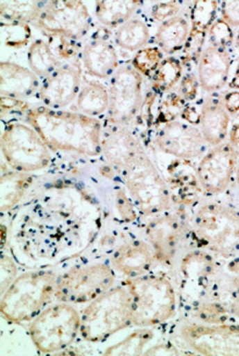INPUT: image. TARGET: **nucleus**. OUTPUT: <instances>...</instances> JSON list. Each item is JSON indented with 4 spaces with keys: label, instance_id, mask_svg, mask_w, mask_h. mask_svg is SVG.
I'll return each instance as SVG.
<instances>
[{
    "label": "nucleus",
    "instance_id": "nucleus-33",
    "mask_svg": "<svg viewBox=\"0 0 239 356\" xmlns=\"http://www.w3.org/2000/svg\"><path fill=\"white\" fill-rule=\"evenodd\" d=\"M218 8V1H194L190 11L192 29L208 33L216 20Z\"/></svg>",
    "mask_w": 239,
    "mask_h": 356
},
{
    "label": "nucleus",
    "instance_id": "nucleus-49",
    "mask_svg": "<svg viewBox=\"0 0 239 356\" xmlns=\"http://www.w3.org/2000/svg\"><path fill=\"white\" fill-rule=\"evenodd\" d=\"M235 43H236V48H237V50H238V51H239V29H238V32H237V34H236Z\"/></svg>",
    "mask_w": 239,
    "mask_h": 356
},
{
    "label": "nucleus",
    "instance_id": "nucleus-37",
    "mask_svg": "<svg viewBox=\"0 0 239 356\" xmlns=\"http://www.w3.org/2000/svg\"><path fill=\"white\" fill-rule=\"evenodd\" d=\"M18 277V267L11 257L1 254L0 262V286H1V295L8 290L13 281Z\"/></svg>",
    "mask_w": 239,
    "mask_h": 356
},
{
    "label": "nucleus",
    "instance_id": "nucleus-21",
    "mask_svg": "<svg viewBox=\"0 0 239 356\" xmlns=\"http://www.w3.org/2000/svg\"><path fill=\"white\" fill-rule=\"evenodd\" d=\"M231 115L226 112L221 98L208 95L202 100L200 108V129L208 145L216 147L229 136Z\"/></svg>",
    "mask_w": 239,
    "mask_h": 356
},
{
    "label": "nucleus",
    "instance_id": "nucleus-6",
    "mask_svg": "<svg viewBox=\"0 0 239 356\" xmlns=\"http://www.w3.org/2000/svg\"><path fill=\"white\" fill-rule=\"evenodd\" d=\"M121 177L138 213L154 217L169 211L171 208L169 186L147 151H143Z\"/></svg>",
    "mask_w": 239,
    "mask_h": 356
},
{
    "label": "nucleus",
    "instance_id": "nucleus-45",
    "mask_svg": "<svg viewBox=\"0 0 239 356\" xmlns=\"http://www.w3.org/2000/svg\"><path fill=\"white\" fill-rule=\"evenodd\" d=\"M229 143L239 149V121L233 123L231 130H229Z\"/></svg>",
    "mask_w": 239,
    "mask_h": 356
},
{
    "label": "nucleus",
    "instance_id": "nucleus-12",
    "mask_svg": "<svg viewBox=\"0 0 239 356\" xmlns=\"http://www.w3.org/2000/svg\"><path fill=\"white\" fill-rule=\"evenodd\" d=\"M239 161V149L229 142L208 150L197 168V179L206 195H220L232 185Z\"/></svg>",
    "mask_w": 239,
    "mask_h": 356
},
{
    "label": "nucleus",
    "instance_id": "nucleus-7",
    "mask_svg": "<svg viewBox=\"0 0 239 356\" xmlns=\"http://www.w3.org/2000/svg\"><path fill=\"white\" fill-rule=\"evenodd\" d=\"M81 312L74 304H49L29 324L33 343L41 353H57L70 347L81 334Z\"/></svg>",
    "mask_w": 239,
    "mask_h": 356
},
{
    "label": "nucleus",
    "instance_id": "nucleus-40",
    "mask_svg": "<svg viewBox=\"0 0 239 356\" xmlns=\"http://www.w3.org/2000/svg\"><path fill=\"white\" fill-rule=\"evenodd\" d=\"M116 206L119 209L121 216L124 217V220H135L138 218L136 216V207H135L133 200L131 199V196L128 197L127 194L124 191H119L116 194Z\"/></svg>",
    "mask_w": 239,
    "mask_h": 356
},
{
    "label": "nucleus",
    "instance_id": "nucleus-46",
    "mask_svg": "<svg viewBox=\"0 0 239 356\" xmlns=\"http://www.w3.org/2000/svg\"><path fill=\"white\" fill-rule=\"evenodd\" d=\"M226 269L229 273L239 276V254L235 255L233 258L230 259V261L226 265Z\"/></svg>",
    "mask_w": 239,
    "mask_h": 356
},
{
    "label": "nucleus",
    "instance_id": "nucleus-43",
    "mask_svg": "<svg viewBox=\"0 0 239 356\" xmlns=\"http://www.w3.org/2000/svg\"><path fill=\"white\" fill-rule=\"evenodd\" d=\"M221 99L222 102H223V106H224L226 112H228L230 115L232 116L238 114L239 91L233 90V91L228 92V93H225V95H223V98Z\"/></svg>",
    "mask_w": 239,
    "mask_h": 356
},
{
    "label": "nucleus",
    "instance_id": "nucleus-26",
    "mask_svg": "<svg viewBox=\"0 0 239 356\" xmlns=\"http://www.w3.org/2000/svg\"><path fill=\"white\" fill-rule=\"evenodd\" d=\"M27 62L29 69L43 81L51 76L64 64L57 57L53 47L41 39L35 40L29 47Z\"/></svg>",
    "mask_w": 239,
    "mask_h": 356
},
{
    "label": "nucleus",
    "instance_id": "nucleus-14",
    "mask_svg": "<svg viewBox=\"0 0 239 356\" xmlns=\"http://www.w3.org/2000/svg\"><path fill=\"white\" fill-rule=\"evenodd\" d=\"M155 144L163 154L181 161L204 157L208 145L199 128L176 120L164 123L157 130Z\"/></svg>",
    "mask_w": 239,
    "mask_h": 356
},
{
    "label": "nucleus",
    "instance_id": "nucleus-44",
    "mask_svg": "<svg viewBox=\"0 0 239 356\" xmlns=\"http://www.w3.org/2000/svg\"><path fill=\"white\" fill-rule=\"evenodd\" d=\"M181 118L186 122L195 126V124H199V121H200V111L197 112V108H194L192 106H186L181 112Z\"/></svg>",
    "mask_w": 239,
    "mask_h": 356
},
{
    "label": "nucleus",
    "instance_id": "nucleus-42",
    "mask_svg": "<svg viewBox=\"0 0 239 356\" xmlns=\"http://www.w3.org/2000/svg\"><path fill=\"white\" fill-rule=\"evenodd\" d=\"M56 39H58V42L53 49L56 53L57 57L60 60H72L77 55L78 50H79L77 44H76V41L65 39V38H56Z\"/></svg>",
    "mask_w": 239,
    "mask_h": 356
},
{
    "label": "nucleus",
    "instance_id": "nucleus-39",
    "mask_svg": "<svg viewBox=\"0 0 239 356\" xmlns=\"http://www.w3.org/2000/svg\"><path fill=\"white\" fill-rule=\"evenodd\" d=\"M180 5L176 1H163V3H157L151 8V18L156 22H167L170 19L174 18L176 15H179Z\"/></svg>",
    "mask_w": 239,
    "mask_h": 356
},
{
    "label": "nucleus",
    "instance_id": "nucleus-25",
    "mask_svg": "<svg viewBox=\"0 0 239 356\" xmlns=\"http://www.w3.org/2000/svg\"><path fill=\"white\" fill-rule=\"evenodd\" d=\"M142 1H95V17L107 29L121 27L141 8Z\"/></svg>",
    "mask_w": 239,
    "mask_h": 356
},
{
    "label": "nucleus",
    "instance_id": "nucleus-32",
    "mask_svg": "<svg viewBox=\"0 0 239 356\" xmlns=\"http://www.w3.org/2000/svg\"><path fill=\"white\" fill-rule=\"evenodd\" d=\"M154 339L151 327H138L127 338L106 350L107 355H142L149 342Z\"/></svg>",
    "mask_w": 239,
    "mask_h": 356
},
{
    "label": "nucleus",
    "instance_id": "nucleus-41",
    "mask_svg": "<svg viewBox=\"0 0 239 356\" xmlns=\"http://www.w3.org/2000/svg\"><path fill=\"white\" fill-rule=\"evenodd\" d=\"M222 19L231 29L239 27V1H222L220 4Z\"/></svg>",
    "mask_w": 239,
    "mask_h": 356
},
{
    "label": "nucleus",
    "instance_id": "nucleus-4",
    "mask_svg": "<svg viewBox=\"0 0 239 356\" xmlns=\"http://www.w3.org/2000/svg\"><path fill=\"white\" fill-rule=\"evenodd\" d=\"M58 274L53 270H33L19 275L1 295L0 310L6 321L27 323L55 300Z\"/></svg>",
    "mask_w": 239,
    "mask_h": 356
},
{
    "label": "nucleus",
    "instance_id": "nucleus-29",
    "mask_svg": "<svg viewBox=\"0 0 239 356\" xmlns=\"http://www.w3.org/2000/svg\"><path fill=\"white\" fill-rule=\"evenodd\" d=\"M44 1H0V15L8 25H35Z\"/></svg>",
    "mask_w": 239,
    "mask_h": 356
},
{
    "label": "nucleus",
    "instance_id": "nucleus-28",
    "mask_svg": "<svg viewBox=\"0 0 239 356\" xmlns=\"http://www.w3.org/2000/svg\"><path fill=\"white\" fill-rule=\"evenodd\" d=\"M216 272V261L207 251L188 252L180 262V273L187 281L208 282Z\"/></svg>",
    "mask_w": 239,
    "mask_h": 356
},
{
    "label": "nucleus",
    "instance_id": "nucleus-16",
    "mask_svg": "<svg viewBox=\"0 0 239 356\" xmlns=\"http://www.w3.org/2000/svg\"><path fill=\"white\" fill-rule=\"evenodd\" d=\"M143 151L145 147L129 127L108 123L102 133L101 156L117 175H122Z\"/></svg>",
    "mask_w": 239,
    "mask_h": 356
},
{
    "label": "nucleus",
    "instance_id": "nucleus-30",
    "mask_svg": "<svg viewBox=\"0 0 239 356\" xmlns=\"http://www.w3.org/2000/svg\"><path fill=\"white\" fill-rule=\"evenodd\" d=\"M150 41V29L141 19H131L116 29L115 43L121 49L131 53L143 49Z\"/></svg>",
    "mask_w": 239,
    "mask_h": 356
},
{
    "label": "nucleus",
    "instance_id": "nucleus-38",
    "mask_svg": "<svg viewBox=\"0 0 239 356\" xmlns=\"http://www.w3.org/2000/svg\"><path fill=\"white\" fill-rule=\"evenodd\" d=\"M199 88H200V83L197 76H195L193 72H188L181 78L176 95H179L185 102H192L197 98Z\"/></svg>",
    "mask_w": 239,
    "mask_h": 356
},
{
    "label": "nucleus",
    "instance_id": "nucleus-10",
    "mask_svg": "<svg viewBox=\"0 0 239 356\" xmlns=\"http://www.w3.org/2000/svg\"><path fill=\"white\" fill-rule=\"evenodd\" d=\"M143 76L131 64L120 65L109 83L108 123L129 127L143 105Z\"/></svg>",
    "mask_w": 239,
    "mask_h": 356
},
{
    "label": "nucleus",
    "instance_id": "nucleus-5",
    "mask_svg": "<svg viewBox=\"0 0 239 356\" xmlns=\"http://www.w3.org/2000/svg\"><path fill=\"white\" fill-rule=\"evenodd\" d=\"M126 283L134 297L136 327H154L176 316V289L167 276L148 273L128 279Z\"/></svg>",
    "mask_w": 239,
    "mask_h": 356
},
{
    "label": "nucleus",
    "instance_id": "nucleus-23",
    "mask_svg": "<svg viewBox=\"0 0 239 356\" xmlns=\"http://www.w3.org/2000/svg\"><path fill=\"white\" fill-rule=\"evenodd\" d=\"M34 177L31 173L24 172L4 171L1 172V201H0V209L1 213L13 209L22 197L25 196L29 187L32 186Z\"/></svg>",
    "mask_w": 239,
    "mask_h": 356
},
{
    "label": "nucleus",
    "instance_id": "nucleus-19",
    "mask_svg": "<svg viewBox=\"0 0 239 356\" xmlns=\"http://www.w3.org/2000/svg\"><path fill=\"white\" fill-rule=\"evenodd\" d=\"M232 55L226 48L204 47L199 63L197 79L202 91L214 93L224 88L228 83L232 67Z\"/></svg>",
    "mask_w": 239,
    "mask_h": 356
},
{
    "label": "nucleus",
    "instance_id": "nucleus-11",
    "mask_svg": "<svg viewBox=\"0 0 239 356\" xmlns=\"http://www.w3.org/2000/svg\"><path fill=\"white\" fill-rule=\"evenodd\" d=\"M92 18L83 1L56 0L44 1L42 13L35 27L51 38L78 41L91 29Z\"/></svg>",
    "mask_w": 239,
    "mask_h": 356
},
{
    "label": "nucleus",
    "instance_id": "nucleus-3",
    "mask_svg": "<svg viewBox=\"0 0 239 356\" xmlns=\"http://www.w3.org/2000/svg\"><path fill=\"white\" fill-rule=\"evenodd\" d=\"M81 335L88 342H102L134 326V297L127 283L114 286L81 312Z\"/></svg>",
    "mask_w": 239,
    "mask_h": 356
},
{
    "label": "nucleus",
    "instance_id": "nucleus-17",
    "mask_svg": "<svg viewBox=\"0 0 239 356\" xmlns=\"http://www.w3.org/2000/svg\"><path fill=\"white\" fill-rule=\"evenodd\" d=\"M81 88V67L78 63H65L40 86L43 105L49 108L64 109L77 100Z\"/></svg>",
    "mask_w": 239,
    "mask_h": 356
},
{
    "label": "nucleus",
    "instance_id": "nucleus-2",
    "mask_svg": "<svg viewBox=\"0 0 239 356\" xmlns=\"http://www.w3.org/2000/svg\"><path fill=\"white\" fill-rule=\"evenodd\" d=\"M190 232L209 253L231 259L239 254V209L230 203L208 200L195 208Z\"/></svg>",
    "mask_w": 239,
    "mask_h": 356
},
{
    "label": "nucleus",
    "instance_id": "nucleus-18",
    "mask_svg": "<svg viewBox=\"0 0 239 356\" xmlns=\"http://www.w3.org/2000/svg\"><path fill=\"white\" fill-rule=\"evenodd\" d=\"M158 259L151 244L140 239L119 245L110 257V266L114 270L128 279L148 274Z\"/></svg>",
    "mask_w": 239,
    "mask_h": 356
},
{
    "label": "nucleus",
    "instance_id": "nucleus-15",
    "mask_svg": "<svg viewBox=\"0 0 239 356\" xmlns=\"http://www.w3.org/2000/svg\"><path fill=\"white\" fill-rule=\"evenodd\" d=\"M188 227L190 224L170 211L152 217L145 227V236L155 250L159 262L170 264L176 258L186 239Z\"/></svg>",
    "mask_w": 239,
    "mask_h": 356
},
{
    "label": "nucleus",
    "instance_id": "nucleus-1",
    "mask_svg": "<svg viewBox=\"0 0 239 356\" xmlns=\"http://www.w3.org/2000/svg\"><path fill=\"white\" fill-rule=\"evenodd\" d=\"M26 120L53 151L74 152L88 157L101 154L100 120L83 113L41 106L26 112Z\"/></svg>",
    "mask_w": 239,
    "mask_h": 356
},
{
    "label": "nucleus",
    "instance_id": "nucleus-31",
    "mask_svg": "<svg viewBox=\"0 0 239 356\" xmlns=\"http://www.w3.org/2000/svg\"><path fill=\"white\" fill-rule=\"evenodd\" d=\"M181 78L183 64L176 57H167L162 60L155 74L152 76V88L160 93H165L179 84Z\"/></svg>",
    "mask_w": 239,
    "mask_h": 356
},
{
    "label": "nucleus",
    "instance_id": "nucleus-8",
    "mask_svg": "<svg viewBox=\"0 0 239 356\" xmlns=\"http://www.w3.org/2000/svg\"><path fill=\"white\" fill-rule=\"evenodd\" d=\"M1 154L12 170L41 171L51 163L49 147L29 123L11 122L1 134Z\"/></svg>",
    "mask_w": 239,
    "mask_h": 356
},
{
    "label": "nucleus",
    "instance_id": "nucleus-35",
    "mask_svg": "<svg viewBox=\"0 0 239 356\" xmlns=\"http://www.w3.org/2000/svg\"><path fill=\"white\" fill-rule=\"evenodd\" d=\"M208 44L229 49L233 42L232 29L223 19H216L207 34Z\"/></svg>",
    "mask_w": 239,
    "mask_h": 356
},
{
    "label": "nucleus",
    "instance_id": "nucleus-20",
    "mask_svg": "<svg viewBox=\"0 0 239 356\" xmlns=\"http://www.w3.org/2000/svg\"><path fill=\"white\" fill-rule=\"evenodd\" d=\"M39 77L28 67L3 60L0 63V95L1 98H28L40 90Z\"/></svg>",
    "mask_w": 239,
    "mask_h": 356
},
{
    "label": "nucleus",
    "instance_id": "nucleus-36",
    "mask_svg": "<svg viewBox=\"0 0 239 356\" xmlns=\"http://www.w3.org/2000/svg\"><path fill=\"white\" fill-rule=\"evenodd\" d=\"M207 34L206 32H201L197 29H190V34L187 38L186 43L183 46V58L186 62H192V63H199L202 51H204V43L207 40Z\"/></svg>",
    "mask_w": 239,
    "mask_h": 356
},
{
    "label": "nucleus",
    "instance_id": "nucleus-9",
    "mask_svg": "<svg viewBox=\"0 0 239 356\" xmlns=\"http://www.w3.org/2000/svg\"><path fill=\"white\" fill-rule=\"evenodd\" d=\"M115 270L104 262L77 266L58 275L55 300L86 304L116 286Z\"/></svg>",
    "mask_w": 239,
    "mask_h": 356
},
{
    "label": "nucleus",
    "instance_id": "nucleus-48",
    "mask_svg": "<svg viewBox=\"0 0 239 356\" xmlns=\"http://www.w3.org/2000/svg\"><path fill=\"white\" fill-rule=\"evenodd\" d=\"M233 180H235L236 187H237V191L239 193V161L238 164H237V168H236L235 179Z\"/></svg>",
    "mask_w": 239,
    "mask_h": 356
},
{
    "label": "nucleus",
    "instance_id": "nucleus-34",
    "mask_svg": "<svg viewBox=\"0 0 239 356\" xmlns=\"http://www.w3.org/2000/svg\"><path fill=\"white\" fill-rule=\"evenodd\" d=\"M163 53L158 47H145L138 50L133 58V67L145 77H152L162 63Z\"/></svg>",
    "mask_w": 239,
    "mask_h": 356
},
{
    "label": "nucleus",
    "instance_id": "nucleus-47",
    "mask_svg": "<svg viewBox=\"0 0 239 356\" xmlns=\"http://www.w3.org/2000/svg\"><path fill=\"white\" fill-rule=\"evenodd\" d=\"M229 88L239 91V65L236 69L235 74H233V77H232L231 81L229 84Z\"/></svg>",
    "mask_w": 239,
    "mask_h": 356
},
{
    "label": "nucleus",
    "instance_id": "nucleus-22",
    "mask_svg": "<svg viewBox=\"0 0 239 356\" xmlns=\"http://www.w3.org/2000/svg\"><path fill=\"white\" fill-rule=\"evenodd\" d=\"M81 60L85 71L92 77L107 79L119 69V55L108 40L98 38L84 47Z\"/></svg>",
    "mask_w": 239,
    "mask_h": 356
},
{
    "label": "nucleus",
    "instance_id": "nucleus-24",
    "mask_svg": "<svg viewBox=\"0 0 239 356\" xmlns=\"http://www.w3.org/2000/svg\"><path fill=\"white\" fill-rule=\"evenodd\" d=\"M190 31L188 20L176 15L159 26L155 36L157 47L167 55H172L183 49Z\"/></svg>",
    "mask_w": 239,
    "mask_h": 356
},
{
    "label": "nucleus",
    "instance_id": "nucleus-13",
    "mask_svg": "<svg viewBox=\"0 0 239 356\" xmlns=\"http://www.w3.org/2000/svg\"><path fill=\"white\" fill-rule=\"evenodd\" d=\"M180 335L195 352L204 355H239V325L190 324Z\"/></svg>",
    "mask_w": 239,
    "mask_h": 356
},
{
    "label": "nucleus",
    "instance_id": "nucleus-27",
    "mask_svg": "<svg viewBox=\"0 0 239 356\" xmlns=\"http://www.w3.org/2000/svg\"><path fill=\"white\" fill-rule=\"evenodd\" d=\"M109 95L105 85L99 81H86L77 97V108L85 115H102L108 112Z\"/></svg>",
    "mask_w": 239,
    "mask_h": 356
}]
</instances>
